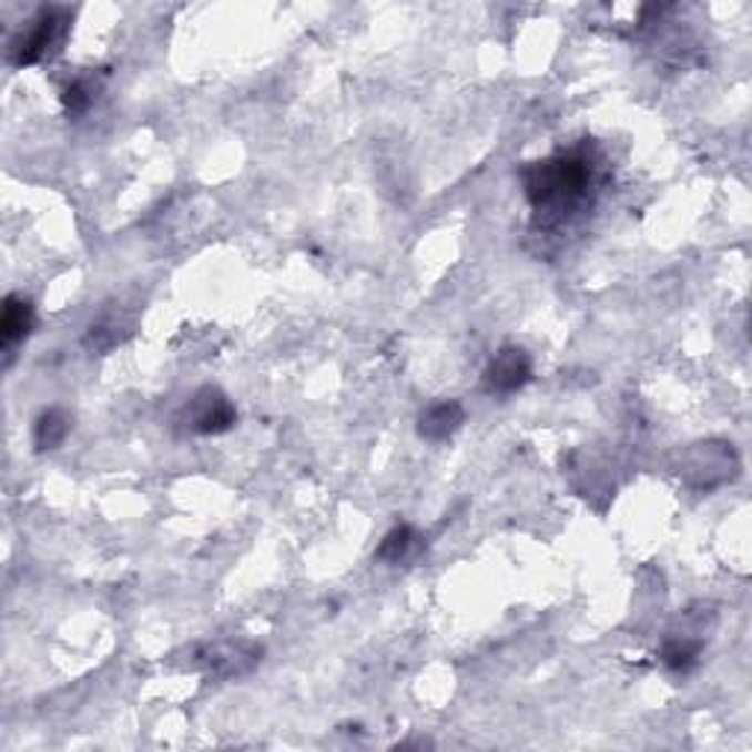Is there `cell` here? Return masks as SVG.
Listing matches in <instances>:
<instances>
[{
  "label": "cell",
  "mask_w": 752,
  "mask_h": 752,
  "mask_svg": "<svg viewBox=\"0 0 752 752\" xmlns=\"http://www.w3.org/2000/svg\"><path fill=\"white\" fill-rule=\"evenodd\" d=\"M62 101H65L68 112H83V109H89V103H92V94H89V85L85 83H71L65 89V94H62Z\"/></svg>",
  "instance_id": "8fae6325"
},
{
  "label": "cell",
  "mask_w": 752,
  "mask_h": 752,
  "mask_svg": "<svg viewBox=\"0 0 752 752\" xmlns=\"http://www.w3.org/2000/svg\"><path fill=\"white\" fill-rule=\"evenodd\" d=\"M68 433H71V418H68L65 411L62 409H44L39 418H35V427H33V444L35 450L44 453V450H57V447H62L68 438Z\"/></svg>",
  "instance_id": "52a82bcc"
},
{
  "label": "cell",
  "mask_w": 752,
  "mask_h": 752,
  "mask_svg": "<svg viewBox=\"0 0 752 752\" xmlns=\"http://www.w3.org/2000/svg\"><path fill=\"white\" fill-rule=\"evenodd\" d=\"M700 652H702L700 638L673 632V636L664 641V647H661V661H664L670 670H677V673H688V670L697 668Z\"/></svg>",
  "instance_id": "30bf717a"
},
{
  "label": "cell",
  "mask_w": 752,
  "mask_h": 752,
  "mask_svg": "<svg viewBox=\"0 0 752 752\" xmlns=\"http://www.w3.org/2000/svg\"><path fill=\"white\" fill-rule=\"evenodd\" d=\"M597 160L588 148L556 153L550 160L532 162L524 171V192L538 215L559 224L568 215L579 212L593 192Z\"/></svg>",
  "instance_id": "6da1fadb"
},
{
  "label": "cell",
  "mask_w": 752,
  "mask_h": 752,
  "mask_svg": "<svg viewBox=\"0 0 752 752\" xmlns=\"http://www.w3.org/2000/svg\"><path fill=\"white\" fill-rule=\"evenodd\" d=\"M262 650H253V647H212L203 659L210 664L212 673L217 677H233V673H244V670L251 668L253 661L260 659Z\"/></svg>",
  "instance_id": "ba28073f"
},
{
  "label": "cell",
  "mask_w": 752,
  "mask_h": 752,
  "mask_svg": "<svg viewBox=\"0 0 752 752\" xmlns=\"http://www.w3.org/2000/svg\"><path fill=\"white\" fill-rule=\"evenodd\" d=\"M65 24L68 18L62 9H42V12L33 18V24L27 27L24 33L9 44V59H12V65L18 68L35 65L39 59L48 57V53L53 51V44L62 42Z\"/></svg>",
  "instance_id": "7a4b0ae2"
},
{
  "label": "cell",
  "mask_w": 752,
  "mask_h": 752,
  "mask_svg": "<svg viewBox=\"0 0 752 752\" xmlns=\"http://www.w3.org/2000/svg\"><path fill=\"white\" fill-rule=\"evenodd\" d=\"M420 547V536L415 532V527L409 524H400V527H394L388 536L379 541L376 547V559L388 561V565H400V561L411 559Z\"/></svg>",
  "instance_id": "9c48e42d"
},
{
  "label": "cell",
  "mask_w": 752,
  "mask_h": 752,
  "mask_svg": "<svg viewBox=\"0 0 752 752\" xmlns=\"http://www.w3.org/2000/svg\"><path fill=\"white\" fill-rule=\"evenodd\" d=\"M465 424V409L456 400L429 403L418 415V435L424 441H447Z\"/></svg>",
  "instance_id": "8992f818"
},
{
  "label": "cell",
  "mask_w": 752,
  "mask_h": 752,
  "mask_svg": "<svg viewBox=\"0 0 752 752\" xmlns=\"http://www.w3.org/2000/svg\"><path fill=\"white\" fill-rule=\"evenodd\" d=\"M532 379V359L518 344H506L494 353L491 365L485 370V392L497 397H509L520 392Z\"/></svg>",
  "instance_id": "277c9868"
},
{
  "label": "cell",
  "mask_w": 752,
  "mask_h": 752,
  "mask_svg": "<svg viewBox=\"0 0 752 752\" xmlns=\"http://www.w3.org/2000/svg\"><path fill=\"white\" fill-rule=\"evenodd\" d=\"M185 418H189V427L197 435H221L226 429L235 427L238 420V411H235L233 400L226 397L221 388H201L194 394L189 406H185Z\"/></svg>",
  "instance_id": "3957f363"
},
{
  "label": "cell",
  "mask_w": 752,
  "mask_h": 752,
  "mask_svg": "<svg viewBox=\"0 0 752 752\" xmlns=\"http://www.w3.org/2000/svg\"><path fill=\"white\" fill-rule=\"evenodd\" d=\"M35 326V309L33 303L21 297V294H9L3 301V315H0V342L3 350L12 356L18 344L27 342Z\"/></svg>",
  "instance_id": "5b68a950"
}]
</instances>
